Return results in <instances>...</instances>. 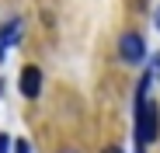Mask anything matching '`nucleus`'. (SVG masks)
Segmentation results:
<instances>
[{"label": "nucleus", "instance_id": "obj_8", "mask_svg": "<svg viewBox=\"0 0 160 153\" xmlns=\"http://www.w3.org/2000/svg\"><path fill=\"white\" fill-rule=\"evenodd\" d=\"M153 24H157V32H160V7L153 11Z\"/></svg>", "mask_w": 160, "mask_h": 153}, {"label": "nucleus", "instance_id": "obj_9", "mask_svg": "<svg viewBox=\"0 0 160 153\" xmlns=\"http://www.w3.org/2000/svg\"><path fill=\"white\" fill-rule=\"evenodd\" d=\"M104 153H122V146H104Z\"/></svg>", "mask_w": 160, "mask_h": 153}, {"label": "nucleus", "instance_id": "obj_1", "mask_svg": "<svg viewBox=\"0 0 160 153\" xmlns=\"http://www.w3.org/2000/svg\"><path fill=\"white\" fill-rule=\"evenodd\" d=\"M157 132H160V105L146 97L143 105H136V153H146Z\"/></svg>", "mask_w": 160, "mask_h": 153}, {"label": "nucleus", "instance_id": "obj_5", "mask_svg": "<svg viewBox=\"0 0 160 153\" xmlns=\"http://www.w3.org/2000/svg\"><path fill=\"white\" fill-rule=\"evenodd\" d=\"M11 150H14V139L7 132H0V153H11Z\"/></svg>", "mask_w": 160, "mask_h": 153}, {"label": "nucleus", "instance_id": "obj_2", "mask_svg": "<svg viewBox=\"0 0 160 153\" xmlns=\"http://www.w3.org/2000/svg\"><path fill=\"white\" fill-rule=\"evenodd\" d=\"M118 56H122V63H129V66H143V59H146V42H143V35H139V32H125V35L118 38Z\"/></svg>", "mask_w": 160, "mask_h": 153}, {"label": "nucleus", "instance_id": "obj_10", "mask_svg": "<svg viewBox=\"0 0 160 153\" xmlns=\"http://www.w3.org/2000/svg\"><path fill=\"white\" fill-rule=\"evenodd\" d=\"M0 66H4V45H0Z\"/></svg>", "mask_w": 160, "mask_h": 153}, {"label": "nucleus", "instance_id": "obj_4", "mask_svg": "<svg viewBox=\"0 0 160 153\" xmlns=\"http://www.w3.org/2000/svg\"><path fill=\"white\" fill-rule=\"evenodd\" d=\"M21 17H7L4 24H0V45L11 49V45H21Z\"/></svg>", "mask_w": 160, "mask_h": 153}, {"label": "nucleus", "instance_id": "obj_6", "mask_svg": "<svg viewBox=\"0 0 160 153\" xmlns=\"http://www.w3.org/2000/svg\"><path fill=\"white\" fill-rule=\"evenodd\" d=\"M150 76L160 84V52H157V56H153V63H150Z\"/></svg>", "mask_w": 160, "mask_h": 153}, {"label": "nucleus", "instance_id": "obj_7", "mask_svg": "<svg viewBox=\"0 0 160 153\" xmlns=\"http://www.w3.org/2000/svg\"><path fill=\"white\" fill-rule=\"evenodd\" d=\"M11 153H32V143H28V139H18Z\"/></svg>", "mask_w": 160, "mask_h": 153}, {"label": "nucleus", "instance_id": "obj_11", "mask_svg": "<svg viewBox=\"0 0 160 153\" xmlns=\"http://www.w3.org/2000/svg\"><path fill=\"white\" fill-rule=\"evenodd\" d=\"M63 153H77V150H63Z\"/></svg>", "mask_w": 160, "mask_h": 153}, {"label": "nucleus", "instance_id": "obj_3", "mask_svg": "<svg viewBox=\"0 0 160 153\" xmlns=\"http://www.w3.org/2000/svg\"><path fill=\"white\" fill-rule=\"evenodd\" d=\"M18 91H21L24 97H32V101H35V97L42 94V70L28 63V66L21 70V76H18Z\"/></svg>", "mask_w": 160, "mask_h": 153}]
</instances>
